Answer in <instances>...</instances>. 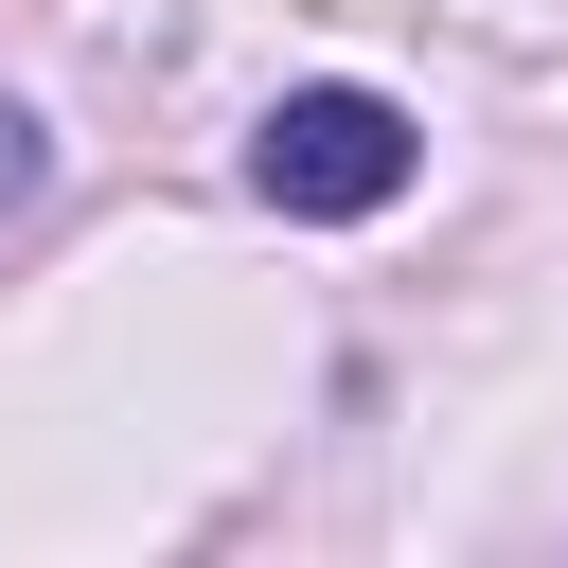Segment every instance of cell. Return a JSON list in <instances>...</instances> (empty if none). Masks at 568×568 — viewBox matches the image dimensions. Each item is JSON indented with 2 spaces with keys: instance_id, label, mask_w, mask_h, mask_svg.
<instances>
[{
  "instance_id": "1",
  "label": "cell",
  "mask_w": 568,
  "mask_h": 568,
  "mask_svg": "<svg viewBox=\"0 0 568 568\" xmlns=\"http://www.w3.org/2000/svg\"><path fill=\"white\" fill-rule=\"evenodd\" d=\"M408 160H426V124H408L390 89H284V106L248 124V178H266V213H302V231H355V213H390V195H408Z\"/></svg>"
},
{
  "instance_id": "2",
  "label": "cell",
  "mask_w": 568,
  "mask_h": 568,
  "mask_svg": "<svg viewBox=\"0 0 568 568\" xmlns=\"http://www.w3.org/2000/svg\"><path fill=\"white\" fill-rule=\"evenodd\" d=\"M18 195H36V124L0 106V213H18Z\"/></svg>"
}]
</instances>
